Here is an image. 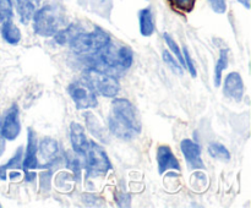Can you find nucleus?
<instances>
[{
    "label": "nucleus",
    "mask_w": 251,
    "mask_h": 208,
    "mask_svg": "<svg viewBox=\"0 0 251 208\" xmlns=\"http://www.w3.org/2000/svg\"><path fill=\"white\" fill-rule=\"evenodd\" d=\"M108 126L110 132L122 139H131L141 132V122L134 105L124 98L112 102Z\"/></svg>",
    "instance_id": "obj_1"
},
{
    "label": "nucleus",
    "mask_w": 251,
    "mask_h": 208,
    "mask_svg": "<svg viewBox=\"0 0 251 208\" xmlns=\"http://www.w3.org/2000/svg\"><path fill=\"white\" fill-rule=\"evenodd\" d=\"M91 58L97 64L93 66H100L113 73L124 72L132 65L134 53L126 44L109 41L100 53Z\"/></svg>",
    "instance_id": "obj_2"
},
{
    "label": "nucleus",
    "mask_w": 251,
    "mask_h": 208,
    "mask_svg": "<svg viewBox=\"0 0 251 208\" xmlns=\"http://www.w3.org/2000/svg\"><path fill=\"white\" fill-rule=\"evenodd\" d=\"M33 31L41 37H53L59 29L65 27V11L58 5L48 4L37 9L33 17Z\"/></svg>",
    "instance_id": "obj_3"
},
{
    "label": "nucleus",
    "mask_w": 251,
    "mask_h": 208,
    "mask_svg": "<svg viewBox=\"0 0 251 208\" xmlns=\"http://www.w3.org/2000/svg\"><path fill=\"white\" fill-rule=\"evenodd\" d=\"M109 41V34L100 27L96 26L92 31H82L76 34L69 42V46L71 50L77 55L91 58L100 53Z\"/></svg>",
    "instance_id": "obj_4"
},
{
    "label": "nucleus",
    "mask_w": 251,
    "mask_h": 208,
    "mask_svg": "<svg viewBox=\"0 0 251 208\" xmlns=\"http://www.w3.org/2000/svg\"><path fill=\"white\" fill-rule=\"evenodd\" d=\"M83 78L92 86L96 93L108 98H114L120 91L117 76L100 66H90L83 72Z\"/></svg>",
    "instance_id": "obj_5"
},
{
    "label": "nucleus",
    "mask_w": 251,
    "mask_h": 208,
    "mask_svg": "<svg viewBox=\"0 0 251 208\" xmlns=\"http://www.w3.org/2000/svg\"><path fill=\"white\" fill-rule=\"evenodd\" d=\"M85 156L86 171L88 176L105 175L112 169V163L105 153L104 148L95 141H88V147Z\"/></svg>",
    "instance_id": "obj_6"
},
{
    "label": "nucleus",
    "mask_w": 251,
    "mask_h": 208,
    "mask_svg": "<svg viewBox=\"0 0 251 208\" xmlns=\"http://www.w3.org/2000/svg\"><path fill=\"white\" fill-rule=\"evenodd\" d=\"M68 92L77 109L86 110L97 107V93L85 78L70 83Z\"/></svg>",
    "instance_id": "obj_7"
},
{
    "label": "nucleus",
    "mask_w": 251,
    "mask_h": 208,
    "mask_svg": "<svg viewBox=\"0 0 251 208\" xmlns=\"http://www.w3.org/2000/svg\"><path fill=\"white\" fill-rule=\"evenodd\" d=\"M38 142H37L36 134L32 129H28V136H27V148L25 154L24 162H22V169L26 174V179L32 181L36 176V174H32V170L38 168Z\"/></svg>",
    "instance_id": "obj_8"
},
{
    "label": "nucleus",
    "mask_w": 251,
    "mask_h": 208,
    "mask_svg": "<svg viewBox=\"0 0 251 208\" xmlns=\"http://www.w3.org/2000/svg\"><path fill=\"white\" fill-rule=\"evenodd\" d=\"M21 132V121H20V110L16 104H12L5 113L1 121V135L7 141H14Z\"/></svg>",
    "instance_id": "obj_9"
},
{
    "label": "nucleus",
    "mask_w": 251,
    "mask_h": 208,
    "mask_svg": "<svg viewBox=\"0 0 251 208\" xmlns=\"http://www.w3.org/2000/svg\"><path fill=\"white\" fill-rule=\"evenodd\" d=\"M180 149L183 152L188 166L193 170L205 169L202 158H201V147L193 139H185L180 142Z\"/></svg>",
    "instance_id": "obj_10"
},
{
    "label": "nucleus",
    "mask_w": 251,
    "mask_h": 208,
    "mask_svg": "<svg viewBox=\"0 0 251 208\" xmlns=\"http://www.w3.org/2000/svg\"><path fill=\"white\" fill-rule=\"evenodd\" d=\"M223 93L229 99L240 102L244 97V81L238 72L228 73L223 82Z\"/></svg>",
    "instance_id": "obj_11"
},
{
    "label": "nucleus",
    "mask_w": 251,
    "mask_h": 208,
    "mask_svg": "<svg viewBox=\"0 0 251 208\" xmlns=\"http://www.w3.org/2000/svg\"><path fill=\"white\" fill-rule=\"evenodd\" d=\"M157 164H158V173L161 175L167 170H180V164L172 152L171 147L164 144L159 146L157 149Z\"/></svg>",
    "instance_id": "obj_12"
},
{
    "label": "nucleus",
    "mask_w": 251,
    "mask_h": 208,
    "mask_svg": "<svg viewBox=\"0 0 251 208\" xmlns=\"http://www.w3.org/2000/svg\"><path fill=\"white\" fill-rule=\"evenodd\" d=\"M70 141L76 154L83 156L86 153L88 147V139L86 137L85 129L78 122L73 121L70 124Z\"/></svg>",
    "instance_id": "obj_13"
},
{
    "label": "nucleus",
    "mask_w": 251,
    "mask_h": 208,
    "mask_svg": "<svg viewBox=\"0 0 251 208\" xmlns=\"http://www.w3.org/2000/svg\"><path fill=\"white\" fill-rule=\"evenodd\" d=\"M83 117H85L86 127H87V130L91 132L92 136H95L96 139H100L102 143L109 142V135H108V131L105 130V127L103 126L102 122L100 121V119H98L93 113L86 112Z\"/></svg>",
    "instance_id": "obj_14"
},
{
    "label": "nucleus",
    "mask_w": 251,
    "mask_h": 208,
    "mask_svg": "<svg viewBox=\"0 0 251 208\" xmlns=\"http://www.w3.org/2000/svg\"><path fill=\"white\" fill-rule=\"evenodd\" d=\"M38 153L43 162H46L48 165L53 164L58 161L59 157V144L51 137H44L38 144Z\"/></svg>",
    "instance_id": "obj_15"
},
{
    "label": "nucleus",
    "mask_w": 251,
    "mask_h": 208,
    "mask_svg": "<svg viewBox=\"0 0 251 208\" xmlns=\"http://www.w3.org/2000/svg\"><path fill=\"white\" fill-rule=\"evenodd\" d=\"M41 0H15L16 2L17 14L22 23L27 24L33 17L34 12L37 11Z\"/></svg>",
    "instance_id": "obj_16"
},
{
    "label": "nucleus",
    "mask_w": 251,
    "mask_h": 208,
    "mask_svg": "<svg viewBox=\"0 0 251 208\" xmlns=\"http://www.w3.org/2000/svg\"><path fill=\"white\" fill-rule=\"evenodd\" d=\"M140 33L144 37H151L154 33V19L151 7H145L139 12Z\"/></svg>",
    "instance_id": "obj_17"
},
{
    "label": "nucleus",
    "mask_w": 251,
    "mask_h": 208,
    "mask_svg": "<svg viewBox=\"0 0 251 208\" xmlns=\"http://www.w3.org/2000/svg\"><path fill=\"white\" fill-rule=\"evenodd\" d=\"M85 31L82 26H80L78 23H71L69 26L63 27L61 29H59L55 34H54V41L56 42L60 46H64V44H69V42L74 38L77 33Z\"/></svg>",
    "instance_id": "obj_18"
},
{
    "label": "nucleus",
    "mask_w": 251,
    "mask_h": 208,
    "mask_svg": "<svg viewBox=\"0 0 251 208\" xmlns=\"http://www.w3.org/2000/svg\"><path fill=\"white\" fill-rule=\"evenodd\" d=\"M1 36L6 43L11 44V46H16L20 41H21V31L19 27L15 23H12L11 20L9 21H4L1 24Z\"/></svg>",
    "instance_id": "obj_19"
},
{
    "label": "nucleus",
    "mask_w": 251,
    "mask_h": 208,
    "mask_svg": "<svg viewBox=\"0 0 251 208\" xmlns=\"http://www.w3.org/2000/svg\"><path fill=\"white\" fill-rule=\"evenodd\" d=\"M228 61H229V49H222L218 58L217 63H216L215 68V86L220 87L222 83V73L226 69L228 68Z\"/></svg>",
    "instance_id": "obj_20"
},
{
    "label": "nucleus",
    "mask_w": 251,
    "mask_h": 208,
    "mask_svg": "<svg viewBox=\"0 0 251 208\" xmlns=\"http://www.w3.org/2000/svg\"><path fill=\"white\" fill-rule=\"evenodd\" d=\"M208 153H210L211 157H213L216 159H220V161L228 162L230 159L229 151L223 144L217 143V142L210 143V146H208Z\"/></svg>",
    "instance_id": "obj_21"
},
{
    "label": "nucleus",
    "mask_w": 251,
    "mask_h": 208,
    "mask_svg": "<svg viewBox=\"0 0 251 208\" xmlns=\"http://www.w3.org/2000/svg\"><path fill=\"white\" fill-rule=\"evenodd\" d=\"M168 2L172 9H174L176 11L181 12V14H189L195 7L196 0H168Z\"/></svg>",
    "instance_id": "obj_22"
},
{
    "label": "nucleus",
    "mask_w": 251,
    "mask_h": 208,
    "mask_svg": "<svg viewBox=\"0 0 251 208\" xmlns=\"http://www.w3.org/2000/svg\"><path fill=\"white\" fill-rule=\"evenodd\" d=\"M163 38H164V41H166L167 46H169V50L173 53V55H176V60L179 61V64H180L183 68H185V60H184V55H183V53H181L179 46L176 44V42L173 39V37L169 36L168 33H163Z\"/></svg>",
    "instance_id": "obj_23"
},
{
    "label": "nucleus",
    "mask_w": 251,
    "mask_h": 208,
    "mask_svg": "<svg viewBox=\"0 0 251 208\" xmlns=\"http://www.w3.org/2000/svg\"><path fill=\"white\" fill-rule=\"evenodd\" d=\"M21 157H22V147L17 149L15 156L7 162V164L0 166V180H6V170L10 168H16L20 163H21Z\"/></svg>",
    "instance_id": "obj_24"
},
{
    "label": "nucleus",
    "mask_w": 251,
    "mask_h": 208,
    "mask_svg": "<svg viewBox=\"0 0 251 208\" xmlns=\"http://www.w3.org/2000/svg\"><path fill=\"white\" fill-rule=\"evenodd\" d=\"M14 17V6L11 0H0V21H9Z\"/></svg>",
    "instance_id": "obj_25"
},
{
    "label": "nucleus",
    "mask_w": 251,
    "mask_h": 208,
    "mask_svg": "<svg viewBox=\"0 0 251 208\" xmlns=\"http://www.w3.org/2000/svg\"><path fill=\"white\" fill-rule=\"evenodd\" d=\"M162 59H163L164 63H166L174 72H176L178 75H183L184 68L179 64V61L176 60V59H174V56L172 55L168 50H163V53H162Z\"/></svg>",
    "instance_id": "obj_26"
},
{
    "label": "nucleus",
    "mask_w": 251,
    "mask_h": 208,
    "mask_svg": "<svg viewBox=\"0 0 251 208\" xmlns=\"http://www.w3.org/2000/svg\"><path fill=\"white\" fill-rule=\"evenodd\" d=\"M207 2L216 14H225L227 11V0H207Z\"/></svg>",
    "instance_id": "obj_27"
},
{
    "label": "nucleus",
    "mask_w": 251,
    "mask_h": 208,
    "mask_svg": "<svg viewBox=\"0 0 251 208\" xmlns=\"http://www.w3.org/2000/svg\"><path fill=\"white\" fill-rule=\"evenodd\" d=\"M68 166L74 171V174H76V180H80V175H81V163L77 158L75 157H68Z\"/></svg>",
    "instance_id": "obj_28"
},
{
    "label": "nucleus",
    "mask_w": 251,
    "mask_h": 208,
    "mask_svg": "<svg viewBox=\"0 0 251 208\" xmlns=\"http://www.w3.org/2000/svg\"><path fill=\"white\" fill-rule=\"evenodd\" d=\"M183 50H184V60H185V68L188 69L189 72L191 73V76H193V77H196V73L198 72H196V69H195V65H194L193 60H191L189 49L186 48V46H184Z\"/></svg>",
    "instance_id": "obj_29"
},
{
    "label": "nucleus",
    "mask_w": 251,
    "mask_h": 208,
    "mask_svg": "<svg viewBox=\"0 0 251 208\" xmlns=\"http://www.w3.org/2000/svg\"><path fill=\"white\" fill-rule=\"evenodd\" d=\"M130 202H131V197H130L129 193L120 192L117 196V203L119 207H129Z\"/></svg>",
    "instance_id": "obj_30"
},
{
    "label": "nucleus",
    "mask_w": 251,
    "mask_h": 208,
    "mask_svg": "<svg viewBox=\"0 0 251 208\" xmlns=\"http://www.w3.org/2000/svg\"><path fill=\"white\" fill-rule=\"evenodd\" d=\"M83 201H85L87 205H91V206H98V203H96V201H100V198L95 197L93 195H86L83 196Z\"/></svg>",
    "instance_id": "obj_31"
},
{
    "label": "nucleus",
    "mask_w": 251,
    "mask_h": 208,
    "mask_svg": "<svg viewBox=\"0 0 251 208\" xmlns=\"http://www.w3.org/2000/svg\"><path fill=\"white\" fill-rule=\"evenodd\" d=\"M5 151V139L1 135V120H0V157Z\"/></svg>",
    "instance_id": "obj_32"
},
{
    "label": "nucleus",
    "mask_w": 251,
    "mask_h": 208,
    "mask_svg": "<svg viewBox=\"0 0 251 208\" xmlns=\"http://www.w3.org/2000/svg\"><path fill=\"white\" fill-rule=\"evenodd\" d=\"M238 2H240L245 9H250V0H238Z\"/></svg>",
    "instance_id": "obj_33"
}]
</instances>
